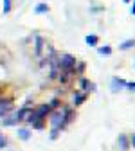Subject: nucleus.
<instances>
[{
  "label": "nucleus",
  "instance_id": "f257e3e1",
  "mask_svg": "<svg viewBox=\"0 0 135 151\" xmlns=\"http://www.w3.org/2000/svg\"><path fill=\"white\" fill-rule=\"evenodd\" d=\"M76 58L72 54H63V56H60V68L61 70H72L74 67H76Z\"/></svg>",
  "mask_w": 135,
  "mask_h": 151
},
{
  "label": "nucleus",
  "instance_id": "f03ea898",
  "mask_svg": "<svg viewBox=\"0 0 135 151\" xmlns=\"http://www.w3.org/2000/svg\"><path fill=\"white\" fill-rule=\"evenodd\" d=\"M51 106L49 104H40V106H36L34 110H32V113H34V117L36 119H42V121H45L47 119V115H51Z\"/></svg>",
  "mask_w": 135,
  "mask_h": 151
},
{
  "label": "nucleus",
  "instance_id": "7ed1b4c3",
  "mask_svg": "<svg viewBox=\"0 0 135 151\" xmlns=\"http://www.w3.org/2000/svg\"><path fill=\"white\" fill-rule=\"evenodd\" d=\"M61 121H63V111H61V110L51 111V124H52V128H58V129H60ZM60 131H61V129H60Z\"/></svg>",
  "mask_w": 135,
  "mask_h": 151
},
{
  "label": "nucleus",
  "instance_id": "20e7f679",
  "mask_svg": "<svg viewBox=\"0 0 135 151\" xmlns=\"http://www.w3.org/2000/svg\"><path fill=\"white\" fill-rule=\"evenodd\" d=\"M11 110H13V103L7 101V99H2V97H0V119L7 117V113H9Z\"/></svg>",
  "mask_w": 135,
  "mask_h": 151
},
{
  "label": "nucleus",
  "instance_id": "39448f33",
  "mask_svg": "<svg viewBox=\"0 0 135 151\" xmlns=\"http://www.w3.org/2000/svg\"><path fill=\"white\" fill-rule=\"evenodd\" d=\"M32 110L29 108V106H24V108H20V110H18L16 113H13V115H14V119H16V122H20V121H24V119H27V115H29V113H31Z\"/></svg>",
  "mask_w": 135,
  "mask_h": 151
},
{
  "label": "nucleus",
  "instance_id": "423d86ee",
  "mask_svg": "<svg viewBox=\"0 0 135 151\" xmlns=\"http://www.w3.org/2000/svg\"><path fill=\"white\" fill-rule=\"evenodd\" d=\"M117 147H119L121 151H128V149H130V140H128V137H126L124 133L119 135V139H117Z\"/></svg>",
  "mask_w": 135,
  "mask_h": 151
},
{
  "label": "nucleus",
  "instance_id": "0eeeda50",
  "mask_svg": "<svg viewBox=\"0 0 135 151\" xmlns=\"http://www.w3.org/2000/svg\"><path fill=\"white\" fill-rule=\"evenodd\" d=\"M72 76H74V68L72 70H61V74H58V79H60L61 85H67Z\"/></svg>",
  "mask_w": 135,
  "mask_h": 151
},
{
  "label": "nucleus",
  "instance_id": "6e6552de",
  "mask_svg": "<svg viewBox=\"0 0 135 151\" xmlns=\"http://www.w3.org/2000/svg\"><path fill=\"white\" fill-rule=\"evenodd\" d=\"M126 88V81L121 79V78H112V92H117V90H123Z\"/></svg>",
  "mask_w": 135,
  "mask_h": 151
},
{
  "label": "nucleus",
  "instance_id": "1a4fd4ad",
  "mask_svg": "<svg viewBox=\"0 0 135 151\" xmlns=\"http://www.w3.org/2000/svg\"><path fill=\"white\" fill-rule=\"evenodd\" d=\"M81 86H83V90H85V93H88V92H94L95 90V85L92 83V81H88V79H85V78H81Z\"/></svg>",
  "mask_w": 135,
  "mask_h": 151
},
{
  "label": "nucleus",
  "instance_id": "9d476101",
  "mask_svg": "<svg viewBox=\"0 0 135 151\" xmlns=\"http://www.w3.org/2000/svg\"><path fill=\"white\" fill-rule=\"evenodd\" d=\"M87 101V93L85 92H81V93H74V99H72V104H76V106H79V104H83Z\"/></svg>",
  "mask_w": 135,
  "mask_h": 151
},
{
  "label": "nucleus",
  "instance_id": "9b49d317",
  "mask_svg": "<svg viewBox=\"0 0 135 151\" xmlns=\"http://www.w3.org/2000/svg\"><path fill=\"white\" fill-rule=\"evenodd\" d=\"M16 135H18V139H22V140H29L31 139V131L27 128H20V129H16Z\"/></svg>",
  "mask_w": 135,
  "mask_h": 151
},
{
  "label": "nucleus",
  "instance_id": "f8f14e48",
  "mask_svg": "<svg viewBox=\"0 0 135 151\" xmlns=\"http://www.w3.org/2000/svg\"><path fill=\"white\" fill-rule=\"evenodd\" d=\"M85 42H87V45L95 47V45L99 43V36H95V34H88V36H85Z\"/></svg>",
  "mask_w": 135,
  "mask_h": 151
},
{
  "label": "nucleus",
  "instance_id": "ddd939ff",
  "mask_svg": "<svg viewBox=\"0 0 135 151\" xmlns=\"http://www.w3.org/2000/svg\"><path fill=\"white\" fill-rule=\"evenodd\" d=\"M34 13H36V14H43V13H49V4H43V2L36 4V7H34Z\"/></svg>",
  "mask_w": 135,
  "mask_h": 151
},
{
  "label": "nucleus",
  "instance_id": "4468645a",
  "mask_svg": "<svg viewBox=\"0 0 135 151\" xmlns=\"http://www.w3.org/2000/svg\"><path fill=\"white\" fill-rule=\"evenodd\" d=\"M42 47H43V38L36 36V50H34L36 56H42Z\"/></svg>",
  "mask_w": 135,
  "mask_h": 151
},
{
  "label": "nucleus",
  "instance_id": "2eb2a0df",
  "mask_svg": "<svg viewBox=\"0 0 135 151\" xmlns=\"http://www.w3.org/2000/svg\"><path fill=\"white\" fill-rule=\"evenodd\" d=\"M131 47H135V40H126L124 43H121V45H119V49H121V50H128V49H131Z\"/></svg>",
  "mask_w": 135,
  "mask_h": 151
},
{
  "label": "nucleus",
  "instance_id": "dca6fc26",
  "mask_svg": "<svg viewBox=\"0 0 135 151\" xmlns=\"http://www.w3.org/2000/svg\"><path fill=\"white\" fill-rule=\"evenodd\" d=\"M97 52H99V54H103V56H110V54H112V47H110V45L99 47V49H97Z\"/></svg>",
  "mask_w": 135,
  "mask_h": 151
},
{
  "label": "nucleus",
  "instance_id": "f3484780",
  "mask_svg": "<svg viewBox=\"0 0 135 151\" xmlns=\"http://www.w3.org/2000/svg\"><path fill=\"white\" fill-rule=\"evenodd\" d=\"M83 72H85V63H76V67H74V74L81 76Z\"/></svg>",
  "mask_w": 135,
  "mask_h": 151
},
{
  "label": "nucleus",
  "instance_id": "a211bd4d",
  "mask_svg": "<svg viewBox=\"0 0 135 151\" xmlns=\"http://www.w3.org/2000/svg\"><path fill=\"white\" fill-rule=\"evenodd\" d=\"M32 128H34V129H43V128H45V121L36 119V121L32 122Z\"/></svg>",
  "mask_w": 135,
  "mask_h": 151
},
{
  "label": "nucleus",
  "instance_id": "6ab92c4d",
  "mask_svg": "<svg viewBox=\"0 0 135 151\" xmlns=\"http://www.w3.org/2000/svg\"><path fill=\"white\" fill-rule=\"evenodd\" d=\"M11 11V0H4V14H7Z\"/></svg>",
  "mask_w": 135,
  "mask_h": 151
},
{
  "label": "nucleus",
  "instance_id": "aec40b11",
  "mask_svg": "<svg viewBox=\"0 0 135 151\" xmlns=\"http://www.w3.org/2000/svg\"><path fill=\"white\" fill-rule=\"evenodd\" d=\"M58 135H60V129H58V128H52V131H51V139L54 140V139H58Z\"/></svg>",
  "mask_w": 135,
  "mask_h": 151
},
{
  "label": "nucleus",
  "instance_id": "412c9836",
  "mask_svg": "<svg viewBox=\"0 0 135 151\" xmlns=\"http://www.w3.org/2000/svg\"><path fill=\"white\" fill-rule=\"evenodd\" d=\"M49 106H51V110H52V108H58V106H60V99H56V97H54V99L51 101Z\"/></svg>",
  "mask_w": 135,
  "mask_h": 151
},
{
  "label": "nucleus",
  "instance_id": "4be33fe9",
  "mask_svg": "<svg viewBox=\"0 0 135 151\" xmlns=\"http://www.w3.org/2000/svg\"><path fill=\"white\" fill-rule=\"evenodd\" d=\"M128 140H130V147H135V133H131Z\"/></svg>",
  "mask_w": 135,
  "mask_h": 151
},
{
  "label": "nucleus",
  "instance_id": "5701e85b",
  "mask_svg": "<svg viewBox=\"0 0 135 151\" xmlns=\"http://www.w3.org/2000/svg\"><path fill=\"white\" fill-rule=\"evenodd\" d=\"M126 88L131 90V92H135V81H133V83H126Z\"/></svg>",
  "mask_w": 135,
  "mask_h": 151
},
{
  "label": "nucleus",
  "instance_id": "b1692460",
  "mask_svg": "<svg viewBox=\"0 0 135 151\" xmlns=\"http://www.w3.org/2000/svg\"><path fill=\"white\" fill-rule=\"evenodd\" d=\"M6 142H7V140H6V139L2 137V133H0V147H4V146H7Z\"/></svg>",
  "mask_w": 135,
  "mask_h": 151
},
{
  "label": "nucleus",
  "instance_id": "393cba45",
  "mask_svg": "<svg viewBox=\"0 0 135 151\" xmlns=\"http://www.w3.org/2000/svg\"><path fill=\"white\" fill-rule=\"evenodd\" d=\"M131 14H135V0H133V6H131Z\"/></svg>",
  "mask_w": 135,
  "mask_h": 151
},
{
  "label": "nucleus",
  "instance_id": "a878e982",
  "mask_svg": "<svg viewBox=\"0 0 135 151\" xmlns=\"http://www.w3.org/2000/svg\"><path fill=\"white\" fill-rule=\"evenodd\" d=\"M133 65H135V63H133Z\"/></svg>",
  "mask_w": 135,
  "mask_h": 151
}]
</instances>
